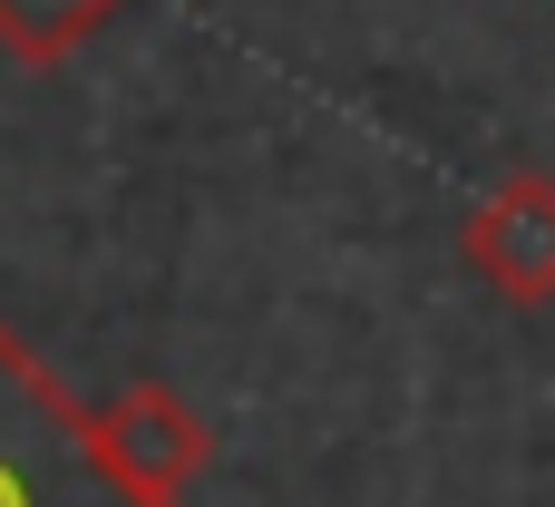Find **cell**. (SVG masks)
I'll list each match as a JSON object with an SVG mask.
<instances>
[{"instance_id":"3","label":"cell","mask_w":555,"mask_h":507,"mask_svg":"<svg viewBox=\"0 0 555 507\" xmlns=\"http://www.w3.org/2000/svg\"><path fill=\"white\" fill-rule=\"evenodd\" d=\"M459 254H468V274L498 303H517V313L555 303V176L527 166V176L488 186L478 215H468V235H459Z\"/></svg>"},{"instance_id":"2","label":"cell","mask_w":555,"mask_h":507,"mask_svg":"<svg viewBox=\"0 0 555 507\" xmlns=\"http://www.w3.org/2000/svg\"><path fill=\"white\" fill-rule=\"evenodd\" d=\"M88 430H98V459L117 469V489L146 507H185V489L205 479V459H215V430L185 410V391H166V381H127L117 401H98L88 410Z\"/></svg>"},{"instance_id":"1","label":"cell","mask_w":555,"mask_h":507,"mask_svg":"<svg viewBox=\"0 0 555 507\" xmlns=\"http://www.w3.org/2000/svg\"><path fill=\"white\" fill-rule=\"evenodd\" d=\"M0 507H146L117 489L88 410L10 322H0Z\"/></svg>"},{"instance_id":"4","label":"cell","mask_w":555,"mask_h":507,"mask_svg":"<svg viewBox=\"0 0 555 507\" xmlns=\"http://www.w3.org/2000/svg\"><path fill=\"white\" fill-rule=\"evenodd\" d=\"M117 10H127V0H0V49L29 59V68H49V59L88 49Z\"/></svg>"}]
</instances>
